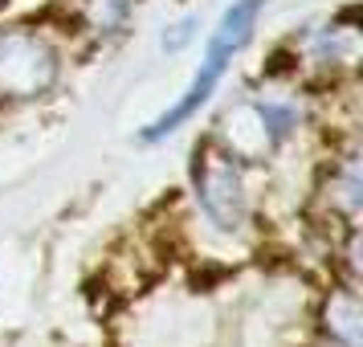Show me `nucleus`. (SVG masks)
Masks as SVG:
<instances>
[{
  "mask_svg": "<svg viewBox=\"0 0 363 347\" xmlns=\"http://www.w3.org/2000/svg\"><path fill=\"white\" fill-rule=\"evenodd\" d=\"M241 167L245 164L233 160L216 139H208V143H200L192 151V197H196V209L216 233H229V237L245 233L249 221H253V200H249Z\"/></svg>",
  "mask_w": 363,
  "mask_h": 347,
  "instance_id": "1",
  "label": "nucleus"
},
{
  "mask_svg": "<svg viewBox=\"0 0 363 347\" xmlns=\"http://www.w3.org/2000/svg\"><path fill=\"white\" fill-rule=\"evenodd\" d=\"M62 78V50L50 33L13 25L0 29V99L37 102Z\"/></svg>",
  "mask_w": 363,
  "mask_h": 347,
  "instance_id": "2",
  "label": "nucleus"
},
{
  "mask_svg": "<svg viewBox=\"0 0 363 347\" xmlns=\"http://www.w3.org/2000/svg\"><path fill=\"white\" fill-rule=\"evenodd\" d=\"M225 70H229V62H220V57H213V53H204V62H200V70L192 74L188 90H184L180 99L172 102L160 119H151L147 127L139 131V139H143V143H160V139H167L172 131H180L188 119H196L200 106H208V99L216 94V86H220V78H225Z\"/></svg>",
  "mask_w": 363,
  "mask_h": 347,
  "instance_id": "3",
  "label": "nucleus"
},
{
  "mask_svg": "<svg viewBox=\"0 0 363 347\" xmlns=\"http://www.w3.org/2000/svg\"><path fill=\"white\" fill-rule=\"evenodd\" d=\"M262 13H265V0H233L229 9L220 13L216 29L208 33V50L204 53H213V57H220V62H233V57L253 41Z\"/></svg>",
  "mask_w": 363,
  "mask_h": 347,
  "instance_id": "4",
  "label": "nucleus"
},
{
  "mask_svg": "<svg viewBox=\"0 0 363 347\" xmlns=\"http://www.w3.org/2000/svg\"><path fill=\"white\" fill-rule=\"evenodd\" d=\"M323 323H327V335L339 347H363V307L355 286L330 290L327 307H323Z\"/></svg>",
  "mask_w": 363,
  "mask_h": 347,
  "instance_id": "5",
  "label": "nucleus"
},
{
  "mask_svg": "<svg viewBox=\"0 0 363 347\" xmlns=\"http://www.w3.org/2000/svg\"><path fill=\"white\" fill-rule=\"evenodd\" d=\"M135 0H78V25L99 41L118 37L131 25Z\"/></svg>",
  "mask_w": 363,
  "mask_h": 347,
  "instance_id": "6",
  "label": "nucleus"
},
{
  "mask_svg": "<svg viewBox=\"0 0 363 347\" xmlns=\"http://www.w3.org/2000/svg\"><path fill=\"white\" fill-rule=\"evenodd\" d=\"M249 111L257 119V127H262L269 151H278L281 143H290L294 131H298V123H302L298 106L286 102V99H249Z\"/></svg>",
  "mask_w": 363,
  "mask_h": 347,
  "instance_id": "7",
  "label": "nucleus"
},
{
  "mask_svg": "<svg viewBox=\"0 0 363 347\" xmlns=\"http://www.w3.org/2000/svg\"><path fill=\"white\" fill-rule=\"evenodd\" d=\"M311 57H314V62H323V66L351 62V29H339V25L318 29L314 41H311Z\"/></svg>",
  "mask_w": 363,
  "mask_h": 347,
  "instance_id": "8",
  "label": "nucleus"
},
{
  "mask_svg": "<svg viewBox=\"0 0 363 347\" xmlns=\"http://www.w3.org/2000/svg\"><path fill=\"white\" fill-rule=\"evenodd\" d=\"M192 37H196V17H184V21H176V25L164 33V50L167 53H180Z\"/></svg>",
  "mask_w": 363,
  "mask_h": 347,
  "instance_id": "9",
  "label": "nucleus"
},
{
  "mask_svg": "<svg viewBox=\"0 0 363 347\" xmlns=\"http://www.w3.org/2000/svg\"><path fill=\"white\" fill-rule=\"evenodd\" d=\"M4 4H9V0H0V9H4Z\"/></svg>",
  "mask_w": 363,
  "mask_h": 347,
  "instance_id": "10",
  "label": "nucleus"
}]
</instances>
